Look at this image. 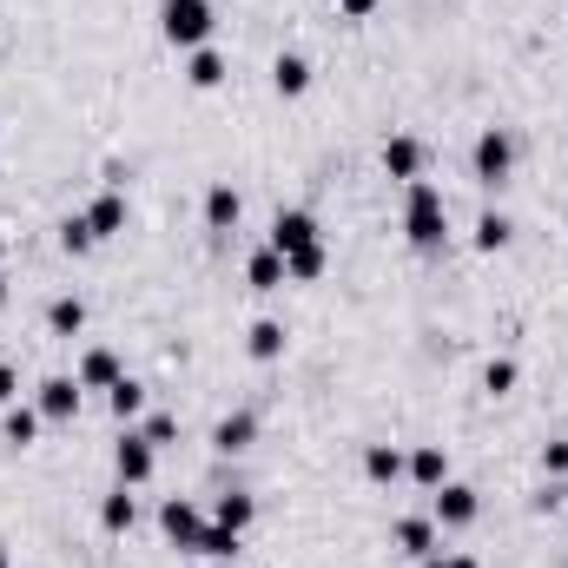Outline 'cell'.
<instances>
[{"label":"cell","mask_w":568,"mask_h":568,"mask_svg":"<svg viewBox=\"0 0 568 568\" xmlns=\"http://www.w3.org/2000/svg\"><path fill=\"white\" fill-rule=\"evenodd\" d=\"M304 245H324V239H317V219L291 205V212H278V219H272V252H278V258H291V252H304Z\"/></svg>","instance_id":"obj_9"},{"label":"cell","mask_w":568,"mask_h":568,"mask_svg":"<svg viewBox=\"0 0 568 568\" xmlns=\"http://www.w3.org/2000/svg\"><path fill=\"white\" fill-rule=\"evenodd\" d=\"M324 272H331V252H324V245H304V252L284 258V278L291 284H317Z\"/></svg>","instance_id":"obj_25"},{"label":"cell","mask_w":568,"mask_h":568,"mask_svg":"<svg viewBox=\"0 0 568 568\" xmlns=\"http://www.w3.org/2000/svg\"><path fill=\"white\" fill-rule=\"evenodd\" d=\"M7 404H20V371H13V364H0V410H7Z\"/></svg>","instance_id":"obj_34"},{"label":"cell","mask_w":568,"mask_h":568,"mask_svg":"<svg viewBox=\"0 0 568 568\" xmlns=\"http://www.w3.org/2000/svg\"><path fill=\"white\" fill-rule=\"evenodd\" d=\"M80 219H87V232H93V239H120V232H126V192H120V185H106Z\"/></svg>","instance_id":"obj_10"},{"label":"cell","mask_w":568,"mask_h":568,"mask_svg":"<svg viewBox=\"0 0 568 568\" xmlns=\"http://www.w3.org/2000/svg\"><path fill=\"white\" fill-rule=\"evenodd\" d=\"M252 443H258V417H252V410H232V417L212 424V449H219V456H239V449H252Z\"/></svg>","instance_id":"obj_14"},{"label":"cell","mask_w":568,"mask_h":568,"mask_svg":"<svg viewBox=\"0 0 568 568\" xmlns=\"http://www.w3.org/2000/svg\"><path fill=\"white\" fill-rule=\"evenodd\" d=\"M404 476H410L417 489H443V483H449V449H443V443H417L410 463H404Z\"/></svg>","instance_id":"obj_13"},{"label":"cell","mask_w":568,"mask_h":568,"mask_svg":"<svg viewBox=\"0 0 568 568\" xmlns=\"http://www.w3.org/2000/svg\"><path fill=\"white\" fill-rule=\"evenodd\" d=\"M384 172L404 179V185L424 179V140H417V133H390V140H384Z\"/></svg>","instance_id":"obj_12"},{"label":"cell","mask_w":568,"mask_h":568,"mask_svg":"<svg viewBox=\"0 0 568 568\" xmlns=\"http://www.w3.org/2000/svg\"><path fill=\"white\" fill-rule=\"evenodd\" d=\"M205 523H212V516H205L192 496H165V503H159V529H165V542H179V549H199Z\"/></svg>","instance_id":"obj_5"},{"label":"cell","mask_w":568,"mask_h":568,"mask_svg":"<svg viewBox=\"0 0 568 568\" xmlns=\"http://www.w3.org/2000/svg\"><path fill=\"white\" fill-rule=\"evenodd\" d=\"M417 568H483V562H476V556H463V549H449V556L436 549V556H424Z\"/></svg>","instance_id":"obj_33"},{"label":"cell","mask_w":568,"mask_h":568,"mask_svg":"<svg viewBox=\"0 0 568 568\" xmlns=\"http://www.w3.org/2000/svg\"><path fill=\"white\" fill-rule=\"evenodd\" d=\"M40 424H47V417H40L33 404H7V410H0V429H7V443H20V449L40 436Z\"/></svg>","instance_id":"obj_27"},{"label":"cell","mask_w":568,"mask_h":568,"mask_svg":"<svg viewBox=\"0 0 568 568\" xmlns=\"http://www.w3.org/2000/svg\"><path fill=\"white\" fill-rule=\"evenodd\" d=\"M337 13H344V20H371V13H377V0H337Z\"/></svg>","instance_id":"obj_35"},{"label":"cell","mask_w":568,"mask_h":568,"mask_svg":"<svg viewBox=\"0 0 568 568\" xmlns=\"http://www.w3.org/2000/svg\"><path fill=\"white\" fill-rule=\"evenodd\" d=\"M0 568H13V562H7V536H0Z\"/></svg>","instance_id":"obj_36"},{"label":"cell","mask_w":568,"mask_h":568,"mask_svg":"<svg viewBox=\"0 0 568 568\" xmlns=\"http://www.w3.org/2000/svg\"><path fill=\"white\" fill-rule=\"evenodd\" d=\"M185 80H192L199 93L225 87V53H219V47H192V53H185Z\"/></svg>","instance_id":"obj_17"},{"label":"cell","mask_w":568,"mask_h":568,"mask_svg":"<svg viewBox=\"0 0 568 568\" xmlns=\"http://www.w3.org/2000/svg\"><path fill=\"white\" fill-rule=\"evenodd\" d=\"M404 239L417 252H443V239H449V205H443V192L429 179L404 185Z\"/></svg>","instance_id":"obj_1"},{"label":"cell","mask_w":568,"mask_h":568,"mask_svg":"<svg viewBox=\"0 0 568 568\" xmlns=\"http://www.w3.org/2000/svg\"><path fill=\"white\" fill-rule=\"evenodd\" d=\"M106 410H113L120 424H140V417H145V384H133V377H120V384L106 390Z\"/></svg>","instance_id":"obj_26"},{"label":"cell","mask_w":568,"mask_h":568,"mask_svg":"<svg viewBox=\"0 0 568 568\" xmlns=\"http://www.w3.org/2000/svg\"><path fill=\"white\" fill-rule=\"evenodd\" d=\"M212 523H225V529H239V536H245V529L258 523V496H245V489H225V496L212 503Z\"/></svg>","instance_id":"obj_19"},{"label":"cell","mask_w":568,"mask_h":568,"mask_svg":"<svg viewBox=\"0 0 568 568\" xmlns=\"http://www.w3.org/2000/svg\"><path fill=\"white\" fill-rule=\"evenodd\" d=\"M93 245H100V239L87 232V219H80V212H73V219H60V252H73V258H80V252H93Z\"/></svg>","instance_id":"obj_31"},{"label":"cell","mask_w":568,"mask_h":568,"mask_svg":"<svg viewBox=\"0 0 568 568\" xmlns=\"http://www.w3.org/2000/svg\"><path fill=\"white\" fill-rule=\"evenodd\" d=\"M140 436L152 443V449H165V443H179V417H172V410H145Z\"/></svg>","instance_id":"obj_29"},{"label":"cell","mask_w":568,"mask_h":568,"mask_svg":"<svg viewBox=\"0 0 568 568\" xmlns=\"http://www.w3.org/2000/svg\"><path fill=\"white\" fill-rule=\"evenodd\" d=\"M469 165H476V179H483V185H503V179L516 172V140H509L503 126H483L476 145H469Z\"/></svg>","instance_id":"obj_3"},{"label":"cell","mask_w":568,"mask_h":568,"mask_svg":"<svg viewBox=\"0 0 568 568\" xmlns=\"http://www.w3.org/2000/svg\"><path fill=\"white\" fill-rule=\"evenodd\" d=\"M404 463H410V456H404L397 443H364V476H371V483H384V489L404 483Z\"/></svg>","instance_id":"obj_15"},{"label":"cell","mask_w":568,"mask_h":568,"mask_svg":"<svg viewBox=\"0 0 568 568\" xmlns=\"http://www.w3.org/2000/svg\"><path fill=\"white\" fill-rule=\"evenodd\" d=\"M133 523H140V496L120 483V489L100 503V529H106V536H133Z\"/></svg>","instance_id":"obj_16"},{"label":"cell","mask_w":568,"mask_h":568,"mask_svg":"<svg viewBox=\"0 0 568 568\" xmlns=\"http://www.w3.org/2000/svg\"><path fill=\"white\" fill-rule=\"evenodd\" d=\"M80 397H87L80 377H47V384L33 390V410H40L47 424H73V417H80Z\"/></svg>","instance_id":"obj_7"},{"label":"cell","mask_w":568,"mask_h":568,"mask_svg":"<svg viewBox=\"0 0 568 568\" xmlns=\"http://www.w3.org/2000/svg\"><path fill=\"white\" fill-rule=\"evenodd\" d=\"M239 212H245V199L219 179V185L205 192V232H232V225H239Z\"/></svg>","instance_id":"obj_18"},{"label":"cell","mask_w":568,"mask_h":568,"mask_svg":"<svg viewBox=\"0 0 568 568\" xmlns=\"http://www.w3.org/2000/svg\"><path fill=\"white\" fill-rule=\"evenodd\" d=\"M272 87H278L284 100L311 93V60H304V53H278V60H272Z\"/></svg>","instance_id":"obj_23"},{"label":"cell","mask_w":568,"mask_h":568,"mask_svg":"<svg viewBox=\"0 0 568 568\" xmlns=\"http://www.w3.org/2000/svg\"><path fill=\"white\" fill-rule=\"evenodd\" d=\"M509 239H516V219L509 212H483L476 219V252H503Z\"/></svg>","instance_id":"obj_28"},{"label":"cell","mask_w":568,"mask_h":568,"mask_svg":"<svg viewBox=\"0 0 568 568\" xmlns=\"http://www.w3.org/2000/svg\"><path fill=\"white\" fill-rule=\"evenodd\" d=\"M390 542H397V556L424 562V556L443 549V529H436V516H397V523H390Z\"/></svg>","instance_id":"obj_8"},{"label":"cell","mask_w":568,"mask_h":568,"mask_svg":"<svg viewBox=\"0 0 568 568\" xmlns=\"http://www.w3.org/2000/svg\"><path fill=\"white\" fill-rule=\"evenodd\" d=\"M73 377H80V390H113V384L126 377V364H120V351L93 344V351L80 357V371H73Z\"/></svg>","instance_id":"obj_11"},{"label":"cell","mask_w":568,"mask_h":568,"mask_svg":"<svg viewBox=\"0 0 568 568\" xmlns=\"http://www.w3.org/2000/svg\"><path fill=\"white\" fill-rule=\"evenodd\" d=\"M0 265H7V232H0Z\"/></svg>","instance_id":"obj_37"},{"label":"cell","mask_w":568,"mask_h":568,"mask_svg":"<svg viewBox=\"0 0 568 568\" xmlns=\"http://www.w3.org/2000/svg\"><path fill=\"white\" fill-rule=\"evenodd\" d=\"M429 516H436V529H469L476 516H483V496L469 489V483H443V489H429Z\"/></svg>","instance_id":"obj_4"},{"label":"cell","mask_w":568,"mask_h":568,"mask_svg":"<svg viewBox=\"0 0 568 568\" xmlns=\"http://www.w3.org/2000/svg\"><path fill=\"white\" fill-rule=\"evenodd\" d=\"M245 284H252V291H284V258L278 252H272V245H258V252H252V258H245Z\"/></svg>","instance_id":"obj_22"},{"label":"cell","mask_w":568,"mask_h":568,"mask_svg":"<svg viewBox=\"0 0 568 568\" xmlns=\"http://www.w3.org/2000/svg\"><path fill=\"white\" fill-rule=\"evenodd\" d=\"M542 476H549V483H568V436L542 443Z\"/></svg>","instance_id":"obj_32"},{"label":"cell","mask_w":568,"mask_h":568,"mask_svg":"<svg viewBox=\"0 0 568 568\" xmlns=\"http://www.w3.org/2000/svg\"><path fill=\"white\" fill-rule=\"evenodd\" d=\"M47 331H53V337H80V331H87V304H80L73 291L53 297V304H47Z\"/></svg>","instance_id":"obj_24"},{"label":"cell","mask_w":568,"mask_h":568,"mask_svg":"<svg viewBox=\"0 0 568 568\" xmlns=\"http://www.w3.org/2000/svg\"><path fill=\"white\" fill-rule=\"evenodd\" d=\"M516 377H523V371H516V357H489L483 390H489V397H509V390H516Z\"/></svg>","instance_id":"obj_30"},{"label":"cell","mask_w":568,"mask_h":568,"mask_svg":"<svg viewBox=\"0 0 568 568\" xmlns=\"http://www.w3.org/2000/svg\"><path fill=\"white\" fill-rule=\"evenodd\" d=\"M245 351H252V364H278L284 357V324L278 317H258V324L245 331Z\"/></svg>","instance_id":"obj_21"},{"label":"cell","mask_w":568,"mask_h":568,"mask_svg":"<svg viewBox=\"0 0 568 568\" xmlns=\"http://www.w3.org/2000/svg\"><path fill=\"white\" fill-rule=\"evenodd\" d=\"M0 311H7V278H0Z\"/></svg>","instance_id":"obj_39"},{"label":"cell","mask_w":568,"mask_h":568,"mask_svg":"<svg viewBox=\"0 0 568 568\" xmlns=\"http://www.w3.org/2000/svg\"><path fill=\"white\" fill-rule=\"evenodd\" d=\"M152 469H159V449L145 443L140 429H126V436L113 443V476H120L126 489H145V483H152Z\"/></svg>","instance_id":"obj_6"},{"label":"cell","mask_w":568,"mask_h":568,"mask_svg":"<svg viewBox=\"0 0 568 568\" xmlns=\"http://www.w3.org/2000/svg\"><path fill=\"white\" fill-rule=\"evenodd\" d=\"M212 27H219L212 0H165V7H159V33H165L179 53H192V47H212Z\"/></svg>","instance_id":"obj_2"},{"label":"cell","mask_w":568,"mask_h":568,"mask_svg":"<svg viewBox=\"0 0 568 568\" xmlns=\"http://www.w3.org/2000/svg\"><path fill=\"white\" fill-rule=\"evenodd\" d=\"M192 568H232V562H192Z\"/></svg>","instance_id":"obj_38"},{"label":"cell","mask_w":568,"mask_h":568,"mask_svg":"<svg viewBox=\"0 0 568 568\" xmlns=\"http://www.w3.org/2000/svg\"><path fill=\"white\" fill-rule=\"evenodd\" d=\"M239 549H245V536L239 529H225V523H205V536H199V562H239Z\"/></svg>","instance_id":"obj_20"}]
</instances>
